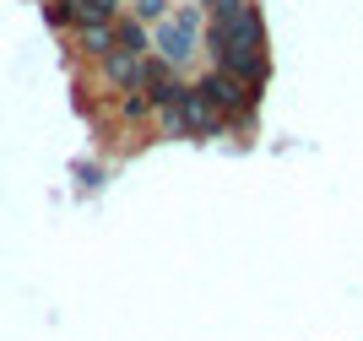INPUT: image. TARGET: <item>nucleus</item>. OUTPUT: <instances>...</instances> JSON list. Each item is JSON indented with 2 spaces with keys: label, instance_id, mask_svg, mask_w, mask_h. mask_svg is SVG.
I'll list each match as a JSON object with an SVG mask.
<instances>
[{
  "label": "nucleus",
  "instance_id": "obj_1",
  "mask_svg": "<svg viewBox=\"0 0 363 341\" xmlns=\"http://www.w3.org/2000/svg\"><path fill=\"white\" fill-rule=\"evenodd\" d=\"M152 49L163 65H184L201 49V16L196 11H168L163 22H152Z\"/></svg>",
  "mask_w": 363,
  "mask_h": 341
},
{
  "label": "nucleus",
  "instance_id": "obj_2",
  "mask_svg": "<svg viewBox=\"0 0 363 341\" xmlns=\"http://www.w3.org/2000/svg\"><path fill=\"white\" fill-rule=\"evenodd\" d=\"M201 92H206V98H212V104L223 108L228 119L250 114V104H255V82H244V76L223 71V65H217L212 76H201Z\"/></svg>",
  "mask_w": 363,
  "mask_h": 341
},
{
  "label": "nucleus",
  "instance_id": "obj_3",
  "mask_svg": "<svg viewBox=\"0 0 363 341\" xmlns=\"http://www.w3.org/2000/svg\"><path fill=\"white\" fill-rule=\"evenodd\" d=\"M147 60L152 55H130V49H108V55H98V65H104V82L114 92H130L147 82Z\"/></svg>",
  "mask_w": 363,
  "mask_h": 341
},
{
  "label": "nucleus",
  "instance_id": "obj_4",
  "mask_svg": "<svg viewBox=\"0 0 363 341\" xmlns=\"http://www.w3.org/2000/svg\"><path fill=\"white\" fill-rule=\"evenodd\" d=\"M179 108H184V125H190V130H201V135H217V130L228 125V114H223V108H217L201 87H184V92H179Z\"/></svg>",
  "mask_w": 363,
  "mask_h": 341
},
{
  "label": "nucleus",
  "instance_id": "obj_5",
  "mask_svg": "<svg viewBox=\"0 0 363 341\" xmlns=\"http://www.w3.org/2000/svg\"><path fill=\"white\" fill-rule=\"evenodd\" d=\"M114 49H130V55H152V28L136 16H114Z\"/></svg>",
  "mask_w": 363,
  "mask_h": 341
},
{
  "label": "nucleus",
  "instance_id": "obj_6",
  "mask_svg": "<svg viewBox=\"0 0 363 341\" xmlns=\"http://www.w3.org/2000/svg\"><path fill=\"white\" fill-rule=\"evenodd\" d=\"M76 44L87 49V55H108V49H114V22H82V28H76Z\"/></svg>",
  "mask_w": 363,
  "mask_h": 341
},
{
  "label": "nucleus",
  "instance_id": "obj_7",
  "mask_svg": "<svg viewBox=\"0 0 363 341\" xmlns=\"http://www.w3.org/2000/svg\"><path fill=\"white\" fill-rule=\"evenodd\" d=\"M147 114H152V98H147L141 87H130V92L120 98V119H125V125H136V119H147Z\"/></svg>",
  "mask_w": 363,
  "mask_h": 341
},
{
  "label": "nucleus",
  "instance_id": "obj_8",
  "mask_svg": "<svg viewBox=\"0 0 363 341\" xmlns=\"http://www.w3.org/2000/svg\"><path fill=\"white\" fill-rule=\"evenodd\" d=\"M168 11H174L168 0H136V6H130V16H136V22H147V28H152V22H163Z\"/></svg>",
  "mask_w": 363,
  "mask_h": 341
}]
</instances>
